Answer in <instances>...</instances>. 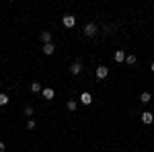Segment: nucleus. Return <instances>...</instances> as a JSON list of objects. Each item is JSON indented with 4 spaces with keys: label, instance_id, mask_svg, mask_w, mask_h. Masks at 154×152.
<instances>
[{
    "label": "nucleus",
    "instance_id": "nucleus-16",
    "mask_svg": "<svg viewBox=\"0 0 154 152\" xmlns=\"http://www.w3.org/2000/svg\"><path fill=\"white\" fill-rule=\"evenodd\" d=\"M35 128H37V123L33 119H29V121H27V129H35Z\"/></svg>",
    "mask_w": 154,
    "mask_h": 152
},
{
    "label": "nucleus",
    "instance_id": "nucleus-11",
    "mask_svg": "<svg viewBox=\"0 0 154 152\" xmlns=\"http://www.w3.org/2000/svg\"><path fill=\"white\" fill-rule=\"evenodd\" d=\"M140 101H142L144 105H146V103H150V101H152V95L148 93V91H144V93L140 95Z\"/></svg>",
    "mask_w": 154,
    "mask_h": 152
},
{
    "label": "nucleus",
    "instance_id": "nucleus-18",
    "mask_svg": "<svg viewBox=\"0 0 154 152\" xmlns=\"http://www.w3.org/2000/svg\"><path fill=\"white\" fill-rule=\"evenodd\" d=\"M4 150H6V146H4V142L0 140V152H4Z\"/></svg>",
    "mask_w": 154,
    "mask_h": 152
},
{
    "label": "nucleus",
    "instance_id": "nucleus-3",
    "mask_svg": "<svg viewBox=\"0 0 154 152\" xmlns=\"http://www.w3.org/2000/svg\"><path fill=\"white\" fill-rule=\"evenodd\" d=\"M107 76H109V68L107 66H97V78L99 80H105Z\"/></svg>",
    "mask_w": 154,
    "mask_h": 152
},
{
    "label": "nucleus",
    "instance_id": "nucleus-1",
    "mask_svg": "<svg viewBox=\"0 0 154 152\" xmlns=\"http://www.w3.org/2000/svg\"><path fill=\"white\" fill-rule=\"evenodd\" d=\"M82 31H84V35H86V37H95V35H97V31H99V27H97L95 23H86Z\"/></svg>",
    "mask_w": 154,
    "mask_h": 152
},
{
    "label": "nucleus",
    "instance_id": "nucleus-2",
    "mask_svg": "<svg viewBox=\"0 0 154 152\" xmlns=\"http://www.w3.org/2000/svg\"><path fill=\"white\" fill-rule=\"evenodd\" d=\"M62 23H64L66 29H72V27L76 25V17H72V14H64V17H62Z\"/></svg>",
    "mask_w": 154,
    "mask_h": 152
},
{
    "label": "nucleus",
    "instance_id": "nucleus-6",
    "mask_svg": "<svg viewBox=\"0 0 154 152\" xmlns=\"http://www.w3.org/2000/svg\"><path fill=\"white\" fill-rule=\"evenodd\" d=\"M125 58H128V56H125V51H123V49H117V51L113 54V60L119 62V64H121V62H125Z\"/></svg>",
    "mask_w": 154,
    "mask_h": 152
},
{
    "label": "nucleus",
    "instance_id": "nucleus-7",
    "mask_svg": "<svg viewBox=\"0 0 154 152\" xmlns=\"http://www.w3.org/2000/svg\"><path fill=\"white\" fill-rule=\"evenodd\" d=\"M39 39L43 41V45H45V43H54V41H51V39H54V35H51L49 31H43V33L39 35Z\"/></svg>",
    "mask_w": 154,
    "mask_h": 152
},
{
    "label": "nucleus",
    "instance_id": "nucleus-17",
    "mask_svg": "<svg viewBox=\"0 0 154 152\" xmlns=\"http://www.w3.org/2000/svg\"><path fill=\"white\" fill-rule=\"evenodd\" d=\"M25 115H33V107H31V105L25 107Z\"/></svg>",
    "mask_w": 154,
    "mask_h": 152
},
{
    "label": "nucleus",
    "instance_id": "nucleus-10",
    "mask_svg": "<svg viewBox=\"0 0 154 152\" xmlns=\"http://www.w3.org/2000/svg\"><path fill=\"white\" fill-rule=\"evenodd\" d=\"M54 51H56V45H54V43H45V45H43V54H45V56H51Z\"/></svg>",
    "mask_w": 154,
    "mask_h": 152
},
{
    "label": "nucleus",
    "instance_id": "nucleus-20",
    "mask_svg": "<svg viewBox=\"0 0 154 152\" xmlns=\"http://www.w3.org/2000/svg\"><path fill=\"white\" fill-rule=\"evenodd\" d=\"M0 88H2V82H0Z\"/></svg>",
    "mask_w": 154,
    "mask_h": 152
},
{
    "label": "nucleus",
    "instance_id": "nucleus-9",
    "mask_svg": "<svg viewBox=\"0 0 154 152\" xmlns=\"http://www.w3.org/2000/svg\"><path fill=\"white\" fill-rule=\"evenodd\" d=\"M41 95H43V99H48V101H51L56 93H54V88H49V86H48V88H43V91H41Z\"/></svg>",
    "mask_w": 154,
    "mask_h": 152
},
{
    "label": "nucleus",
    "instance_id": "nucleus-13",
    "mask_svg": "<svg viewBox=\"0 0 154 152\" xmlns=\"http://www.w3.org/2000/svg\"><path fill=\"white\" fill-rule=\"evenodd\" d=\"M4 105H8V95L0 93V107H4Z\"/></svg>",
    "mask_w": 154,
    "mask_h": 152
},
{
    "label": "nucleus",
    "instance_id": "nucleus-4",
    "mask_svg": "<svg viewBox=\"0 0 154 152\" xmlns=\"http://www.w3.org/2000/svg\"><path fill=\"white\" fill-rule=\"evenodd\" d=\"M70 72H72V76H78V74L82 72V62H80V60H76V62L70 66Z\"/></svg>",
    "mask_w": 154,
    "mask_h": 152
},
{
    "label": "nucleus",
    "instance_id": "nucleus-12",
    "mask_svg": "<svg viewBox=\"0 0 154 152\" xmlns=\"http://www.w3.org/2000/svg\"><path fill=\"white\" fill-rule=\"evenodd\" d=\"M41 91H43V86L39 82H31V93H41Z\"/></svg>",
    "mask_w": 154,
    "mask_h": 152
},
{
    "label": "nucleus",
    "instance_id": "nucleus-5",
    "mask_svg": "<svg viewBox=\"0 0 154 152\" xmlns=\"http://www.w3.org/2000/svg\"><path fill=\"white\" fill-rule=\"evenodd\" d=\"M142 121L146 123V126H150V123L154 121V113H152V111H144V113H142Z\"/></svg>",
    "mask_w": 154,
    "mask_h": 152
},
{
    "label": "nucleus",
    "instance_id": "nucleus-15",
    "mask_svg": "<svg viewBox=\"0 0 154 152\" xmlns=\"http://www.w3.org/2000/svg\"><path fill=\"white\" fill-rule=\"evenodd\" d=\"M136 56H128V58H125V62H128V64H130V66H134V64H136Z\"/></svg>",
    "mask_w": 154,
    "mask_h": 152
},
{
    "label": "nucleus",
    "instance_id": "nucleus-14",
    "mask_svg": "<svg viewBox=\"0 0 154 152\" xmlns=\"http://www.w3.org/2000/svg\"><path fill=\"white\" fill-rule=\"evenodd\" d=\"M66 107H68V111H76V109H78V103H76V101H68Z\"/></svg>",
    "mask_w": 154,
    "mask_h": 152
},
{
    "label": "nucleus",
    "instance_id": "nucleus-19",
    "mask_svg": "<svg viewBox=\"0 0 154 152\" xmlns=\"http://www.w3.org/2000/svg\"><path fill=\"white\" fill-rule=\"evenodd\" d=\"M150 70H152V72H154V62H152V64H150Z\"/></svg>",
    "mask_w": 154,
    "mask_h": 152
},
{
    "label": "nucleus",
    "instance_id": "nucleus-8",
    "mask_svg": "<svg viewBox=\"0 0 154 152\" xmlns=\"http://www.w3.org/2000/svg\"><path fill=\"white\" fill-rule=\"evenodd\" d=\"M80 103H82V105H91V103H93V95L91 93H82L80 95Z\"/></svg>",
    "mask_w": 154,
    "mask_h": 152
}]
</instances>
